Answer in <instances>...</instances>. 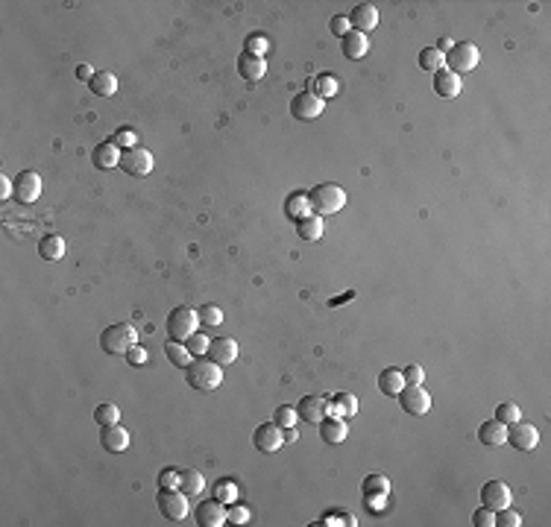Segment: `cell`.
I'll list each match as a JSON object with an SVG mask.
<instances>
[{
  "label": "cell",
  "instance_id": "6da1fadb",
  "mask_svg": "<svg viewBox=\"0 0 551 527\" xmlns=\"http://www.w3.org/2000/svg\"><path fill=\"white\" fill-rule=\"evenodd\" d=\"M185 381L200 392H211L223 384V366L214 363L211 358H194L191 366L185 369Z\"/></svg>",
  "mask_w": 551,
  "mask_h": 527
},
{
  "label": "cell",
  "instance_id": "7a4b0ae2",
  "mask_svg": "<svg viewBox=\"0 0 551 527\" xmlns=\"http://www.w3.org/2000/svg\"><path fill=\"white\" fill-rule=\"evenodd\" d=\"M308 200H311V211L317 217H328V214H338L346 205V191L340 185L323 182V185L308 191Z\"/></svg>",
  "mask_w": 551,
  "mask_h": 527
},
{
  "label": "cell",
  "instance_id": "3957f363",
  "mask_svg": "<svg viewBox=\"0 0 551 527\" xmlns=\"http://www.w3.org/2000/svg\"><path fill=\"white\" fill-rule=\"evenodd\" d=\"M132 346H138V332L129 322H115L100 334V348L106 355H126Z\"/></svg>",
  "mask_w": 551,
  "mask_h": 527
},
{
  "label": "cell",
  "instance_id": "277c9868",
  "mask_svg": "<svg viewBox=\"0 0 551 527\" xmlns=\"http://www.w3.org/2000/svg\"><path fill=\"white\" fill-rule=\"evenodd\" d=\"M196 325H200V319H196V311H191V307H185V305L173 307V311L167 314V322H165L170 340H179V343H185L196 332Z\"/></svg>",
  "mask_w": 551,
  "mask_h": 527
},
{
  "label": "cell",
  "instance_id": "5b68a950",
  "mask_svg": "<svg viewBox=\"0 0 551 527\" xmlns=\"http://www.w3.org/2000/svg\"><path fill=\"white\" fill-rule=\"evenodd\" d=\"M478 62H481V53H478V47L472 41H457L455 47L446 53V64L449 68L446 71H452V74H469V71H475L478 68Z\"/></svg>",
  "mask_w": 551,
  "mask_h": 527
},
{
  "label": "cell",
  "instance_id": "8992f818",
  "mask_svg": "<svg viewBox=\"0 0 551 527\" xmlns=\"http://www.w3.org/2000/svg\"><path fill=\"white\" fill-rule=\"evenodd\" d=\"M159 513L167 518V521H182L188 516V495L182 489H165L159 487Z\"/></svg>",
  "mask_w": 551,
  "mask_h": 527
},
{
  "label": "cell",
  "instance_id": "52a82bcc",
  "mask_svg": "<svg viewBox=\"0 0 551 527\" xmlns=\"http://www.w3.org/2000/svg\"><path fill=\"white\" fill-rule=\"evenodd\" d=\"M252 446L261 451V454H276L282 446H284V431L276 425V422H264L252 431Z\"/></svg>",
  "mask_w": 551,
  "mask_h": 527
},
{
  "label": "cell",
  "instance_id": "ba28073f",
  "mask_svg": "<svg viewBox=\"0 0 551 527\" xmlns=\"http://www.w3.org/2000/svg\"><path fill=\"white\" fill-rule=\"evenodd\" d=\"M323 108H325V100L317 97L314 91H299L294 100H291V115L296 120H314L323 115Z\"/></svg>",
  "mask_w": 551,
  "mask_h": 527
},
{
  "label": "cell",
  "instance_id": "9c48e42d",
  "mask_svg": "<svg viewBox=\"0 0 551 527\" xmlns=\"http://www.w3.org/2000/svg\"><path fill=\"white\" fill-rule=\"evenodd\" d=\"M194 518H196V524H200V527H223L229 521V510H226L223 501L208 498V501H203L200 507L194 510Z\"/></svg>",
  "mask_w": 551,
  "mask_h": 527
},
{
  "label": "cell",
  "instance_id": "30bf717a",
  "mask_svg": "<svg viewBox=\"0 0 551 527\" xmlns=\"http://www.w3.org/2000/svg\"><path fill=\"white\" fill-rule=\"evenodd\" d=\"M399 404H402V410L405 413H411V416H425L428 410H431V395H428V390L420 384V387H405L399 395Z\"/></svg>",
  "mask_w": 551,
  "mask_h": 527
},
{
  "label": "cell",
  "instance_id": "8fae6325",
  "mask_svg": "<svg viewBox=\"0 0 551 527\" xmlns=\"http://www.w3.org/2000/svg\"><path fill=\"white\" fill-rule=\"evenodd\" d=\"M121 170L129 173V176H147V173L152 170V152L144 149V147L123 149V156H121Z\"/></svg>",
  "mask_w": 551,
  "mask_h": 527
},
{
  "label": "cell",
  "instance_id": "7c38bea8",
  "mask_svg": "<svg viewBox=\"0 0 551 527\" xmlns=\"http://www.w3.org/2000/svg\"><path fill=\"white\" fill-rule=\"evenodd\" d=\"M296 416L308 425H320L328 416V399H323V395H302L296 404Z\"/></svg>",
  "mask_w": 551,
  "mask_h": 527
},
{
  "label": "cell",
  "instance_id": "4fadbf2b",
  "mask_svg": "<svg viewBox=\"0 0 551 527\" xmlns=\"http://www.w3.org/2000/svg\"><path fill=\"white\" fill-rule=\"evenodd\" d=\"M511 487L504 480H487L481 487V504L490 510H501V507H511Z\"/></svg>",
  "mask_w": 551,
  "mask_h": 527
},
{
  "label": "cell",
  "instance_id": "5bb4252c",
  "mask_svg": "<svg viewBox=\"0 0 551 527\" xmlns=\"http://www.w3.org/2000/svg\"><path fill=\"white\" fill-rule=\"evenodd\" d=\"M511 431H508V443L516 448V451H534L537 448V443H540V431L534 428V425H528V422H513V425H508Z\"/></svg>",
  "mask_w": 551,
  "mask_h": 527
},
{
  "label": "cell",
  "instance_id": "9a60e30c",
  "mask_svg": "<svg viewBox=\"0 0 551 527\" xmlns=\"http://www.w3.org/2000/svg\"><path fill=\"white\" fill-rule=\"evenodd\" d=\"M121 156H123V149L108 138V141H100L91 149V164L97 170H115V167H121Z\"/></svg>",
  "mask_w": 551,
  "mask_h": 527
},
{
  "label": "cell",
  "instance_id": "2e32d148",
  "mask_svg": "<svg viewBox=\"0 0 551 527\" xmlns=\"http://www.w3.org/2000/svg\"><path fill=\"white\" fill-rule=\"evenodd\" d=\"M15 196H18V203H35L38 196H41V176L35 170H24V173H18V179H15Z\"/></svg>",
  "mask_w": 551,
  "mask_h": 527
},
{
  "label": "cell",
  "instance_id": "e0dca14e",
  "mask_svg": "<svg viewBox=\"0 0 551 527\" xmlns=\"http://www.w3.org/2000/svg\"><path fill=\"white\" fill-rule=\"evenodd\" d=\"M349 24H352V33H372L379 27V9L372 4H358L349 15Z\"/></svg>",
  "mask_w": 551,
  "mask_h": 527
},
{
  "label": "cell",
  "instance_id": "ac0fdd59",
  "mask_svg": "<svg viewBox=\"0 0 551 527\" xmlns=\"http://www.w3.org/2000/svg\"><path fill=\"white\" fill-rule=\"evenodd\" d=\"M100 446H103V451L123 454L129 448V434H126V428H121V425H106V428H100Z\"/></svg>",
  "mask_w": 551,
  "mask_h": 527
},
{
  "label": "cell",
  "instance_id": "d6986e66",
  "mask_svg": "<svg viewBox=\"0 0 551 527\" xmlns=\"http://www.w3.org/2000/svg\"><path fill=\"white\" fill-rule=\"evenodd\" d=\"M208 358H211L214 363H220V366L235 363V361H238V343H235L232 337H214V340L208 343Z\"/></svg>",
  "mask_w": 551,
  "mask_h": 527
},
{
  "label": "cell",
  "instance_id": "ffe728a7",
  "mask_svg": "<svg viewBox=\"0 0 551 527\" xmlns=\"http://www.w3.org/2000/svg\"><path fill=\"white\" fill-rule=\"evenodd\" d=\"M320 436H323V443H328V446L343 443V439L349 436L346 419H343V416H325V419L320 422Z\"/></svg>",
  "mask_w": 551,
  "mask_h": 527
},
{
  "label": "cell",
  "instance_id": "44dd1931",
  "mask_svg": "<svg viewBox=\"0 0 551 527\" xmlns=\"http://www.w3.org/2000/svg\"><path fill=\"white\" fill-rule=\"evenodd\" d=\"M460 76L457 74H452V71H446V68H440L437 74H434V91L443 97V100H455L457 94H460Z\"/></svg>",
  "mask_w": 551,
  "mask_h": 527
},
{
  "label": "cell",
  "instance_id": "7402d4cb",
  "mask_svg": "<svg viewBox=\"0 0 551 527\" xmlns=\"http://www.w3.org/2000/svg\"><path fill=\"white\" fill-rule=\"evenodd\" d=\"M478 439L484 446H490V448H499L508 443V425H501L499 419H487L481 428H478Z\"/></svg>",
  "mask_w": 551,
  "mask_h": 527
},
{
  "label": "cell",
  "instance_id": "603a6c76",
  "mask_svg": "<svg viewBox=\"0 0 551 527\" xmlns=\"http://www.w3.org/2000/svg\"><path fill=\"white\" fill-rule=\"evenodd\" d=\"M379 390L382 395H387V399H396L402 390H405V378H402V369H382V375H379Z\"/></svg>",
  "mask_w": 551,
  "mask_h": 527
},
{
  "label": "cell",
  "instance_id": "cb8c5ba5",
  "mask_svg": "<svg viewBox=\"0 0 551 527\" xmlns=\"http://www.w3.org/2000/svg\"><path fill=\"white\" fill-rule=\"evenodd\" d=\"M238 74L244 79H250V82H255V79H261L264 74H267V62L258 59V56H250V53H240L238 56Z\"/></svg>",
  "mask_w": 551,
  "mask_h": 527
},
{
  "label": "cell",
  "instance_id": "d4e9b609",
  "mask_svg": "<svg viewBox=\"0 0 551 527\" xmlns=\"http://www.w3.org/2000/svg\"><path fill=\"white\" fill-rule=\"evenodd\" d=\"M65 252H68V244H65V237H59V234H48V237H41V244H38V255H41L44 261L56 264V261H62V258H65Z\"/></svg>",
  "mask_w": 551,
  "mask_h": 527
},
{
  "label": "cell",
  "instance_id": "484cf974",
  "mask_svg": "<svg viewBox=\"0 0 551 527\" xmlns=\"http://www.w3.org/2000/svg\"><path fill=\"white\" fill-rule=\"evenodd\" d=\"M311 214V200H308V193H291L288 200H284V217L294 220V223H299L302 217Z\"/></svg>",
  "mask_w": 551,
  "mask_h": 527
},
{
  "label": "cell",
  "instance_id": "4316f807",
  "mask_svg": "<svg viewBox=\"0 0 551 527\" xmlns=\"http://www.w3.org/2000/svg\"><path fill=\"white\" fill-rule=\"evenodd\" d=\"M328 413L332 416H343V419H352L358 413V399L355 392H338L332 402H328Z\"/></svg>",
  "mask_w": 551,
  "mask_h": 527
},
{
  "label": "cell",
  "instance_id": "83f0119b",
  "mask_svg": "<svg viewBox=\"0 0 551 527\" xmlns=\"http://www.w3.org/2000/svg\"><path fill=\"white\" fill-rule=\"evenodd\" d=\"M179 489L188 495V498H196L206 492V475H200L196 469H185L179 472Z\"/></svg>",
  "mask_w": 551,
  "mask_h": 527
},
{
  "label": "cell",
  "instance_id": "f1b7e54d",
  "mask_svg": "<svg viewBox=\"0 0 551 527\" xmlns=\"http://www.w3.org/2000/svg\"><path fill=\"white\" fill-rule=\"evenodd\" d=\"M296 232H299L302 240H311V244H317V240H323V232H325L323 217H317V214L302 217L299 223H296Z\"/></svg>",
  "mask_w": 551,
  "mask_h": 527
},
{
  "label": "cell",
  "instance_id": "f546056e",
  "mask_svg": "<svg viewBox=\"0 0 551 527\" xmlns=\"http://www.w3.org/2000/svg\"><path fill=\"white\" fill-rule=\"evenodd\" d=\"M361 492H364V498H376V501H382V498L390 495V480H387L384 475H367L364 483H361Z\"/></svg>",
  "mask_w": 551,
  "mask_h": 527
},
{
  "label": "cell",
  "instance_id": "4dcf8cb0",
  "mask_svg": "<svg viewBox=\"0 0 551 527\" xmlns=\"http://www.w3.org/2000/svg\"><path fill=\"white\" fill-rule=\"evenodd\" d=\"M165 355H167V361H170L176 369H188L191 361H194V355L188 351V346L179 343V340H167V343H165Z\"/></svg>",
  "mask_w": 551,
  "mask_h": 527
},
{
  "label": "cell",
  "instance_id": "1f68e13d",
  "mask_svg": "<svg viewBox=\"0 0 551 527\" xmlns=\"http://www.w3.org/2000/svg\"><path fill=\"white\" fill-rule=\"evenodd\" d=\"M343 53H346V59H364V56L369 53V41H367V35H364V33H349V35L343 38Z\"/></svg>",
  "mask_w": 551,
  "mask_h": 527
},
{
  "label": "cell",
  "instance_id": "d6a6232c",
  "mask_svg": "<svg viewBox=\"0 0 551 527\" xmlns=\"http://www.w3.org/2000/svg\"><path fill=\"white\" fill-rule=\"evenodd\" d=\"M88 85H91V91H94L97 97H112V94L118 91V76H115L112 71H103V74H97Z\"/></svg>",
  "mask_w": 551,
  "mask_h": 527
},
{
  "label": "cell",
  "instance_id": "836d02e7",
  "mask_svg": "<svg viewBox=\"0 0 551 527\" xmlns=\"http://www.w3.org/2000/svg\"><path fill=\"white\" fill-rule=\"evenodd\" d=\"M308 91H314V94L323 97V100H332V97L338 94V79H335L332 74H320V76L311 79V88H308Z\"/></svg>",
  "mask_w": 551,
  "mask_h": 527
},
{
  "label": "cell",
  "instance_id": "e575fe53",
  "mask_svg": "<svg viewBox=\"0 0 551 527\" xmlns=\"http://www.w3.org/2000/svg\"><path fill=\"white\" fill-rule=\"evenodd\" d=\"M94 422H97L100 428H106V425H118V422H121V410H118V404H112V402L97 404V410H94Z\"/></svg>",
  "mask_w": 551,
  "mask_h": 527
},
{
  "label": "cell",
  "instance_id": "d590c367",
  "mask_svg": "<svg viewBox=\"0 0 551 527\" xmlns=\"http://www.w3.org/2000/svg\"><path fill=\"white\" fill-rule=\"evenodd\" d=\"M446 64V56L440 53L437 47H425V50H420V68L423 71H428V74H437L440 68Z\"/></svg>",
  "mask_w": 551,
  "mask_h": 527
},
{
  "label": "cell",
  "instance_id": "8d00e7d4",
  "mask_svg": "<svg viewBox=\"0 0 551 527\" xmlns=\"http://www.w3.org/2000/svg\"><path fill=\"white\" fill-rule=\"evenodd\" d=\"M196 319H200V325L206 328H214L223 322V311H220L217 305H203V307H196Z\"/></svg>",
  "mask_w": 551,
  "mask_h": 527
},
{
  "label": "cell",
  "instance_id": "74e56055",
  "mask_svg": "<svg viewBox=\"0 0 551 527\" xmlns=\"http://www.w3.org/2000/svg\"><path fill=\"white\" fill-rule=\"evenodd\" d=\"M496 419H499L501 425H513V422L522 419V410H519V404H513V402H504V404L496 407Z\"/></svg>",
  "mask_w": 551,
  "mask_h": 527
},
{
  "label": "cell",
  "instance_id": "f35d334b",
  "mask_svg": "<svg viewBox=\"0 0 551 527\" xmlns=\"http://www.w3.org/2000/svg\"><path fill=\"white\" fill-rule=\"evenodd\" d=\"M273 422L282 428V431H288V428H296L299 422V416H296V407H279L273 413Z\"/></svg>",
  "mask_w": 551,
  "mask_h": 527
},
{
  "label": "cell",
  "instance_id": "ab89813d",
  "mask_svg": "<svg viewBox=\"0 0 551 527\" xmlns=\"http://www.w3.org/2000/svg\"><path fill=\"white\" fill-rule=\"evenodd\" d=\"M208 343H211V340H208L206 334H196V332L185 340V346H188V351H191L194 358H206V355H208Z\"/></svg>",
  "mask_w": 551,
  "mask_h": 527
},
{
  "label": "cell",
  "instance_id": "60d3db41",
  "mask_svg": "<svg viewBox=\"0 0 551 527\" xmlns=\"http://www.w3.org/2000/svg\"><path fill=\"white\" fill-rule=\"evenodd\" d=\"M267 38L264 35H247V41H244V53H250V56H258V59H264V53H267Z\"/></svg>",
  "mask_w": 551,
  "mask_h": 527
},
{
  "label": "cell",
  "instance_id": "b9f144b4",
  "mask_svg": "<svg viewBox=\"0 0 551 527\" xmlns=\"http://www.w3.org/2000/svg\"><path fill=\"white\" fill-rule=\"evenodd\" d=\"M214 498L223 501V504H235L238 501V487H235L232 480H220L217 487H214Z\"/></svg>",
  "mask_w": 551,
  "mask_h": 527
},
{
  "label": "cell",
  "instance_id": "7bdbcfd3",
  "mask_svg": "<svg viewBox=\"0 0 551 527\" xmlns=\"http://www.w3.org/2000/svg\"><path fill=\"white\" fill-rule=\"evenodd\" d=\"M519 524H522V516L516 510H511V507L496 510V527H519Z\"/></svg>",
  "mask_w": 551,
  "mask_h": 527
},
{
  "label": "cell",
  "instance_id": "ee69618b",
  "mask_svg": "<svg viewBox=\"0 0 551 527\" xmlns=\"http://www.w3.org/2000/svg\"><path fill=\"white\" fill-rule=\"evenodd\" d=\"M402 378H405V387H420L425 381V372H423L420 363H411V366L402 369Z\"/></svg>",
  "mask_w": 551,
  "mask_h": 527
},
{
  "label": "cell",
  "instance_id": "f6af8a7d",
  "mask_svg": "<svg viewBox=\"0 0 551 527\" xmlns=\"http://www.w3.org/2000/svg\"><path fill=\"white\" fill-rule=\"evenodd\" d=\"M328 30H332V33L343 41V38L352 33V24H349V18H346V15H335L332 21H328Z\"/></svg>",
  "mask_w": 551,
  "mask_h": 527
},
{
  "label": "cell",
  "instance_id": "bcb514c9",
  "mask_svg": "<svg viewBox=\"0 0 551 527\" xmlns=\"http://www.w3.org/2000/svg\"><path fill=\"white\" fill-rule=\"evenodd\" d=\"M112 141H115L121 149H132V147H138V138H135V132H132V129H118L115 135H112Z\"/></svg>",
  "mask_w": 551,
  "mask_h": 527
},
{
  "label": "cell",
  "instance_id": "7dc6e473",
  "mask_svg": "<svg viewBox=\"0 0 551 527\" xmlns=\"http://www.w3.org/2000/svg\"><path fill=\"white\" fill-rule=\"evenodd\" d=\"M472 524L475 527H496V510L481 504V510H475V516H472Z\"/></svg>",
  "mask_w": 551,
  "mask_h": 527
},
{
  "label": "cell",
  "instance_id": "c3c4849f",
  "mask_svg": "<svg viewBox=\"0 0 551 527\" xmlns=\"http://www.w3.org/2000/svg\"><path fill=\"white\" fill-rule=\"evenodd\" d=\"M250 521V510L240 507V504H229V524H247Z\"/></svg>",
  "mask_w": 551,
  "mask_h": 527
},
{
  "label": "cell",
  "instance_id": "681fc988",
  "mask_svg": "<svg viewBox=\"0 0 551 527\" xmlns=\"http://www.w3.org/2000/svg\"><path fill=\"white\" fill-rule=\"evenodd\" d=\"M147 358H150L147 348H141V346H132V348L126 351V363H129V366H144Z\"/></svg>",
  "mask_w": 551,
  "mask_h": 527
},
{
  "label": "cell",
  "instance_id": "f907efd6",
  "mask_svg": "<svg viewBox=\"0 0 551 527\" xmlns=\"http://www.w3.org/2000/svg\"><path fill=\"white\" fill-rule=\"evenodd\" d=\"M159 487H165V489H179V472H176V469H165L159 475Z\"/></svg>",
  "mask_w": 551,
  "mask_h": 527
},
{
  "label": "cell",
  "instance_id": "816d5d0a",
  "mask_svg": "<svg viewBox=\"0 0 551 527\" xmlns=\"http://www.w3.org/2000/svg\"><path fill=\"white\" fill-rule=\"evenodd\" d=\"M9 196H15V182L0 173V200H9Z\"/></svg>",
  "mask_w": 551,
  "mask_h": 527
},
{
  "label": "cell",
  "instance_id": "f5cc1de1",
  "mask_svg": "<svg viewBox=\"0 0 551 527\" xmlns=\"http://www.w3.org/2000/svg\"><path fill=\"white\" fill-rule=\"evenodd\" d=\"M97 74H94V68H91V64H79V68H77V79H82V82H91Z\"/></svg>",
  "mask_w": 551,
  "mask_h": 527
}]
</instances>
